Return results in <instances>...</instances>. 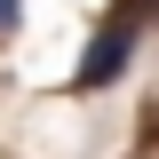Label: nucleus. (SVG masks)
<instances>
[{"label": "nucleus", "instance_id": "obj_1", "mask_svg": "<svg viewBox=\"0 0 159 159\" xmlns=\"http://www.w3.org/2000/svg\"><path fill=\"white\" fill-rule=\"evenodd\" d=\"M127 56H135V32H127V24H111V32L80 56V72H72V80H80V88H111V80L127 72Z\"/></svg>", "mask_w": 159, "mask_h": 159}, {"label": "nucleus", "instance_id": "obj_2", "mask_svg": "<svg viewBox=\"0 0 159 159\" xmlns=\"http://www.w3.org/2000/svg\"><path fill=\"white\" fill-rule=\"evenodd\" d=\"M16 16H24V0H0V32H16Z\"/></svg>", "mask_w": 159, "mask_h": 159}]
</instances>
